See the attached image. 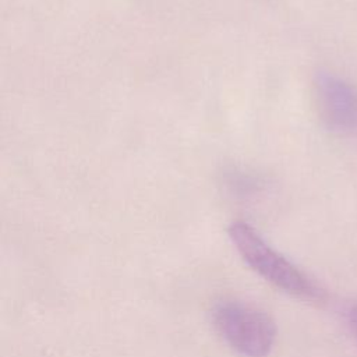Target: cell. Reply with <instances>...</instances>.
<instances>
[{"label":"cell","instance_id":"6da1fadb","mask_svg":"<svg viewBox=\"0 0 357 357\" xmlns=\"http://www.w3.org/2000/svg\"><path fill=\"white\" fill-rule=\"evenodd\" d=\"M212 318L219 335L240 356L269 354L276 337V326L261 308L238 300H225L213 307Z\"/></svg>","mask_w":357,"mask_h":357},{"label":"cell","instance_id":"7a4b0ae2","mask_svg":"<svg viewBox=\"0 0 357 357\" xmlns=\"http://www.w3.org/2000/svg\"><path fill=\"white\" fill-rule=\"evenodd\" d=\"M229 236L243 259L264 279L282 290L304 298H317L318 289L290 261L275 251L264 238L244 222H236Z\"/></svg>","mask_w":357,"mask_h":357},{"label":"cell","instance_id":"3957f363","mask_svg":"<svg viewBox=\"0 0 357 357\" xmlns=\"http://www.w3.org/2000/svg\"><path fill=\"white\" fill-rule=\"evenodd\" d=\"M319 84L322 105L328 119L342 127L354 126L357 121V99L350 88L331 78H325Z\"/></svg>","mask_w":357,"mask_h":357},{"label":"cell","instance_id":"277c9868","mask_svg":"<svg viewBox=\"0 0 357 357\" xmlns=\"http://www.w3.org/2000/svg\"><path fill=\"white\" fill-rule=\"evenodd\" d=\"M353 326H354V329L357 332V311L353 314Z\"/></svg>","mask_w":357,"mask_h":357}]
</instances>
